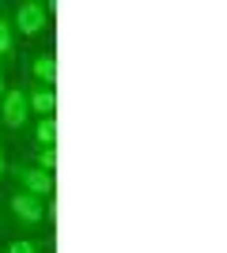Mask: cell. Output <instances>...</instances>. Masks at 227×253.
<instances>
[{
  "mask_svg": "<svg viewBox=\"0 0 227 253\" xmlns=\"http://www.w3.org/2000/svg\"><path fill=\"white\" fill-rule=\"evenodd\" d=\"M8 208H11V215H15L23 227H42L45 223V201L42 197H31V193L15 189L8 197Z\"/></svg>",
  "mask_w": 227,
  "mask_h": 253,
  "instance_id": "1",
  "label": "cell"
},
{
  "mask_svg": "<svg viewBox=\"0 0 227 253\" xmlns=\"http://www.w3.org/2000/svg\"><path fill=\"white\" fill-rule=\"evenodd\" d=\"M8 174L15 181H19V189L23 193H31V197H49L53 193V174H45V170L38 167H23V163H15V167H8Z\"/></svg>",
  "mask_w": 227,
  "mask_h": 253,
  "instance_id": "2",
  "label": "cell"
},
{
  "mask_svg": "<svg viewBox=\"0 0 227 253\" xmlns=\"http://www.w3.org/2000/svg\"><path fill=\"white\" fill-rule=\"evenodd\" d=\"M11 31L23 34V38H34V34L45 31V4L42 0H27L15 8V19H11Z\"/></svg>",
  "mask_w": 227,
  "mask_h": 253,
  "instance_id": "3",
  "label": "cell"
},
{
  "mask_svg": "<svg viewBox=\"0 0 227 253\" xmlns=\"http://www.w3.org/2000/svg\"><path fill=\"white\" fill-rule=\"evenodd\" d=\"M27 117H31V110H27V91H23V87H8L4 98H0V121H4V128H23Z\"/></svg>",
  "mask_w": 227,
  "mask_h": 253,
  "instance_id": "4",
  "label": "cell"
},
{
  "mask_svg": "<svg viewBox=\"0 0 227 253\" xmlns=\"http://www.w3.org/2000/svg\"><path fill=\"white\" fill-rule=\"evenodd\" d=\"M27 110L38 114V117H57V91L34 84L31 91H27Z\"/></svg>",
  "mask_w": 227,
  "mask_h": 253,
  "instance_id": "5",
  "label": "cell"
},
{
  "mask_svg": "<svg viewBox=\"0 0 227 253\" xmlns=\"http://www.w3.org/2000/svg\"><path fill=\"white\" fill-rule=\"evenodd\" d=\"M31 76H34L38 87H49V91H53L57 87V57L53 53H38L31 61Z\"/></svg>",
  "mask_w": 227,
  "mask_h": 253,
  "instance_id": "6",
  "label": "cell"
},
{
  "mask_svg": "<svg viewBox=\"0 0 227 253\" xmlns=\"http://www.w3.org/2000/svg\"><path fill=\"white\" fill-rule=\"evenodd\" d=\"M11 53H15V31H11V19L0 11V64L8 68Z\"/></svg>",
  "mask_w": 227,
  "mask_h": 253,
  "instance_id": "7",
  "label": "cell"
},
{
  "mask_svg": "<svg viewBox=\"0 0 227 253\" xmlns=\"http://www.w3.org/2000/svg\"><path fill=\"white\" fill-rule=\"evenodd\" d=\"M34 140H38V148H57V117H38Z\"/></svg>",
  "mask_w": 227,
  "mask_h": 253,
  "instance_id": "8",
  "label": "cell"
},
{
  "mask_svg": "<svg viewBox=\"0 0 227 253\" xmlns=\"http://www.w3.org/2000/svg\"><path fill=\"white\" fill-rule=\"evenodd\" d=\"M34 167L45 170V174H53V170H57V148H38V155H34Z\"/></svg>",
  "mask_w": 227,
  "mask_h": 253,
  "instance_id": "9",
  "label": "cell"
},
{
  "mask_svg": "<svg viewBox=\"0 0 227 253\" xmlns=\"http://www.w3.org/2000/svg\"><path fill=\"white\" fill-rule=\"evenodd\" d=\"M4 253H42V246L34 242V238H19V242H11Z\"/></svg>",
  "mask_w": 227,
  "mask_h": 253,
  "instance_id": "10",
  "label": "cell"
},
{
  "mask_svg": "<svg viewBox=\"0 0 227 253\" xmlns=\"http://www.w3.org/2000/svg\"><path fill=\"white\" fill-rule=\"evenodd\" d=\"M4 72H8V68L0 64V98H4V91H8V80H4Z\"/></svg>",
  "mask_w": 227,
  "mask_h": 253,
  "instance_id": "11",
  "label": "cell"
},
{
  "mask_svg": "<svg viewBox=\"0 0 227 253\" xmlns=\"http://www.w3.org/2000/svg\"><path fill=\"white\" fill-rule=\"evenodd\" d=\"M8 174V163H4V144H0V178Z\"/></svg>",
  "mask_w": 227,
  "mask_h": 253,
  "instance_id": "12",
  "label": "cell"
}]
</instances>
